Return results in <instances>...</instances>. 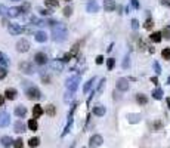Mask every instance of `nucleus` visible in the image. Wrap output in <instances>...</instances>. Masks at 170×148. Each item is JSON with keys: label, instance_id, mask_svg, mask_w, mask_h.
I'll use <instances>...</instances> for the list:
<instances>
[{"label": "nucleus", "instance_id": "14", "mask_svg": "<svg viewBox=\"0 0 170 148\" xmlns=\"http://www.w3.org/2000/svg\"><path fill=\"white\" fill-rule=\"evenodd\" d=\"M43 113H45V110H43V107H42V105H39V104H37V105H34L33 107V119H39Z\"/></svg>", "mask_w": 170, "mask_h": 148}, {"label": "nucleus", "instance_id": "35", "mask_svg": "<svg viewBox=\"0 0 170 148\" xmlns=\"http://www.w3.org/2000/svg\"><path fill=\"white\" fill-rule=\"evenodd\" d=\"M144 27H145L147 30H151V28L154 27V22H152V19H149V18H148L147 21H145V24H144Z\"/></svg>", "mask_w": 170, "mask_h": 148}, {"label": "nucleus", "instance_id": "15", "mask_svg": "<svg viewBox=\"0 0 170 148\" xmlns=\"http://www.w3.org/2000/svg\"><path fill=\"white\" fill-rule=\"evenodd\" d=\"M105 113H107V108H105L104 105H96V107H93V114H95V115L102 117Z\"/></svg>", "mask_w": 170, "mask_h": 148}, {"label": "nucleus", "instance_id": "11", "mask_svg": "<svg viewBox=\"0 0 170 148\" xmlns=\"http://www.w3.org/2000/svg\"><path fill=\"white\" fill-rule=\"evenodd\" d=\"M117 89L121 92H126L127 89H129V80L127 79H118V81H117Z\"/></svg>", "mask_w": 170, "mask_h": 148}, {"label": "nucleus", "instance_id": "41", "mask_svg": "<svg viewBox=\"0 0 170 148\" xmlns=\"http://www.w3.org/2000/svg\"><path fill=\"white\" fill-rule=\"evenodd\" d=\"M71 13H73V9H71L70 6H67V8L64 9V15H65V16H70Z\"/></svg>", "mask_w": 170, "mask_h": 148}, {"label": "nucleus", "instance_id": "47", "mask_svg": "<svg viewBox=\"0 0 170 148\" xmlns=\"http://www.w3.org/2000/svg\"><path fill=\"white\" fill-rule=\"evenodd\" d=\"M152 127H154V130H157V129H160V127H161V123H160V122H155Z\"/></svg>", "mask_w": 170, "mask_h": 148}, {"label": "nucleus", "instance_id": "31", "mask_svg": "<svg viewBox=\"0 0 170 148\" xmlns=\"http://www.w3.org/2000/svg\"><path fill=\"white\" fill-rule=\"evenodd\" d=\"M161 57L164 59H167V61H170V47H166V49L161 50Z\"/></svg>", "mask_w": 170, "mask_h": 148}, {"label": "nucleus", "instance_id": "3", "mask_svg": "<svg viewBox=\"0 0 170 148\" xmlns=\"http://www.w3.org/2000/svg\"><path fill=\"white\" fill-rule=\"evenodd\" d=\"M80 83V76H73V77H68L65 81V86H67V91H73L76 92L77 86Z\"/></svg>", "mask_w": 170, "mask_h": 148}, {"label": "nucleus", "instance_id": "40", "mask_svg": "<svg viewBox=\"0 0 170 148\" xmlns=\"http://www.w3.org/2000/svg\"><path fill=\"white\" fill-rule=\"evenodd\" d=\"M132 28L133 30H138L139 28V21L138 19H132Z\"/></svg>", "mask_w": 170, "mask_h": 148}, {"label": "nucleus", "instance_id": "21", "mask_svg": "<svg viewBox=\"0 0 170 148\" xmlns=\"http://www.w3.org/2000/svg\"><path fill=\"white\" fill-rule=\"evenodd\" d=\"M127 120H129V123H132V125L139 123V122H141V114H129V115H127Z\"/></svg>", "mask_w": 170, "mask_h": 148}, {"label": "nucleus", "instance_id": "43", "mask_svg": "<svg viewBox=\"0 0 170 148\" xmlns=\"http://www.w3.org/2000/svg\"><path fill=\"white\" fill-rule=\"evenodd\" d=\"M104 86H105V79H102V80H101V84H99V88H98V92H102Z\"/></svg>", "mask_w": 170, "mask_h": 148}, {"label": "nucleus", "instance_id": "18", "mask_svg": "<svg viewBox=\"0 0 170 148\" xmlns=\"http://www.w3.org/2000/svg\"><path fill=\"white\" fill-rule=\"evenodd\" d=\"M25 114H27V108H25L24 105H18V107L15 108V115H16V117L22 119Z\"/></svg>", "mask_w": 170, "mask_h": 148}, {"label": "nucleus", "instance_id": "55", "mask_svg": "<svg viewBox=\"0 0 170 148\" xmlns=\"http://www.w3.org/2000/svg\"><path fill=\"white\" fill-rule=\"evenodd\" d=\"M71 148H73V147H71Z\"/></svg>", "mask_w": 170, "mask_h": 148}, {"label": "nucleus", "instance_id": "45", "mask_svg": "<svg viewBox=\"0 0 170 148\" xmlns=\"http://www.w3.org/2000/svg\"><path fill=\"white\" fill-rule=\"evenodd\" d=\"M132 6H133L135 9H139V2H138V0H132Z\"/></svg>", "mask_w": 170, "mask_h": 148}, {"label": "nucleus", "instance_id": "44", "mask_svg": "<svg viewBox=\"0 0 170 148\" xmlns=\"http://www.w3.org/2000/svg\"><path fill=\"white\" fill-rule=\"evenodd\" d=\"M39 12H40V13H42V15H50V12L47 11V9H42V8H40V9H39Z\"/></svg>", "mask_w": 170, "mask_h": 148}, {"label": "nucleus", "instance_id": "4", "mask_svg": "<svg viewBox=\"0 0 170 148\" xmlns=\"http://www.w3.org/2000/svg\"><path fill=\"white\" fill-rule=\"evenodd\" d=\"M104 142V138L101 135H92L89 139V147L90 148H99Z\"/></svg>", "mask_w": 170, "mask_h": 148}, {"label": "nucleus", "instance_id": "26", "mask_svg": "<svg viewBox=\"0 0 170 148\" xmlns=\"http://www.w3.org/2000/svg\"><path fill=\"white\" fill-rule=\"evenodd\" d=\"M136 101L141 104V105H145V104L148 102V98L144 93H138V95H136Z\"/></svg>", "mask_w": 170, "mask_h": 148}, {"label": "nucleus", "instance_id": "42", "mask_svg": "<svg viewBox=\"0 0 170 148\" xmlns=\"http://www.w3.org/2000/svg\"><path fill=\"white\" fill-rule=\"evenodd\" d=\"M154 70H155V73H157V74H161V68H160L158 62H154Z\"/></svg>", "mask_w": 170, "mask_h": 148}, {"label": "nucleus", "instance_id": "28", "mask_svg": "<svg viewBox=\"0 0 170 148\" xmlns=\"http://www.w3.org/2000/svg\"><path fill=\"white\" fill-rule=\"evenodd\" d=\"M161 34H163V37H164L166 40H170V25H166V27L163 28Z\"/></svg>", "mask_w": 170, "mask_h": 148}, {"label": "nucleus", "instance_id": "24", "mask_svg": "<svg viewBox=\"0 0 170 148\" xmlns=\"http://www.w3.org/2000/svg\"><path fill=\"white\" fill-rule=\"evenodd\" d=\"M45 113L47 114V115H55V114H56V108H55V105L49 104V105L45 108Z\"/></svg>", "mask_w": 170, "mask_h": 148}, {"label": "nucleus", "instance_id": "38", "mask_svg": "<svg viewBox=\"0 0 170 148\" xmlns=\"http://www.w3.org/2000/svg\"><path fill=\"white\" fill-rule=\"evenodd\" d=\"M6 74H8L6 68H5V67H0V80L5 79V77H6Z\"/></svg>", "mask_w": 170, "mask_h": 148}, {"label": "nucleus", "instance_id": "1", "mask_svg": "<svg viewBox=\"0 0 170 148\" xmlns=\"http://www.w3.org/2000/svg\"><path fill=\"white\" fill-rule=\"evenodd\" d=\"M67 39V27L65 24L53 22L52 24V40L53 42H64Z\"/></svg>", "mask_w": 170, "mask_h": 148}, {"label": "nucleus", "instance_id": "49", "mask_svg": "<svg viewBox=\"0 0 170 148\" xmlns=\"http://www.w3.org/2000/svg\"><path fill=\"white\" fill-rule=\"evenodd\" d=\"M151 81H152L154 84H158V79H157V77H152V79H151Z\"/></svg>", "mask_w": 170, "mask_h": 148}, {"label": "nucleus", "instance_id": "34", "mask_svg": "<svg viewBox=\"0 0 170 148\" xmlns=\"http://www.w3.org/2000/svg\"><path fill=\"white\" fill-rule=\"evenodd\" d=\"M13 147L15 148H22L24 147V141L19 138V139H16V141H13Z\"/></svg>", "mask_w": 170, "mask_h": 148}, {"label": "nucleus", "instance_id": "13", "mask_svg": "<svg viewBox=\"0 0 170 148\" xmlns=\"http://www.w3.org/2000/svg\"><path fill=\"white\" fill-rule=\"evenodd\" d=\"M104 9L107 12L115 11V2L114 0H104Z\"/></svg>", "mask_w": 170, "mask_h": 148}, {"label": "nucleus", "instance_id": "10", "mask_svg": "<svg viewBox=\"0 0 170 148\" xmlns=\"http://www.w3.org/2000/svg\"><path fill=\"white\" fill-rule=\"evenodd\" d=\"M34 61H36L39 65H45L46 62H47V55L43 53V52H37V53L34 55Z\"/></svg>", "mask_w": 170, "mask_h": 148}, {"label": "nucleus", "instance_id": "54", "mask_svg": "<svg viewBox=\"0 0 170 148\" xmlns=\"http://www.w3.org/2000/svg\"><path fill=\"white\" fill-rule=\"evenodd\" d=\"M65 2H71V0H65Z\"/></svg>", "mask_w": 170, "mask_h": 148}, {"label": "nucleus", "instance_id": "20", "mask_svg": "<svg viewBox=\"0 0 170 148\" xmlns=\"http://www.w3.org/2000/svg\"><path fill=\"white\" fill-rule=\"evenodd\" d=\"M149 39H151V42H154V43H160L161 39H163V34H161L160 31H154L152 34L149 36Z\"/></svg>", "mask_w": 170, "mask_h": 148}, {"label": "nucleus", "instance_id": "12", "mask_svg": "<svg viewBox=\"0 0 170 148\" xmlns=\"http://www.w3.org/2000/svg\"><path fill=\"white\" fill-rule=\"evenodd\" d=\"M22 12H24L22 8H9V9H8V15H9L11 18H16V16H19Z\"/></svg>", "mask_w": 170, "mask_h": 148}, {"label": "nucleus", "instance_id": "32", "mask_svg": "<svg viewBox=\"0 0 170 148\" xmlns=\"http://www.w3.org/2000/svg\"><path fill=\"white\" fill-rule=\"evenodd\" d=\"M0 64H3V65H8L9 64V58L6 57L3 52H0Z\"/></svg>", "mask_w": 170, "mask_h": 148}, {"label": "nucleus", "instance_id": "36", "mask_svg": "<svg viewBox=\"0 0 170 148\" xmlns=\"http://www.w3.org/2000/svg\"><path fill=\"white\" fill-rule=\"evenodd\" d=\"M46 5L52 8H58V0H46Z\"/></svg>", "mask_w": 170, "mask_h": 148}, {"label": "nucleus", "instance_id": "2", "mask_svg": "<svg viewBox=\"0 0 170 148\" xmlns=\"http://www.w3.org/2000/svg\"><path fill=\"white\" fill-rule=\"evenodd\" d=\"M25 95H27V98L31 99V101H39V99H42V93H40V91H39L36 86L28 88V89L25 91Z\"/></svg>", "mask_w": 170, "mask_h": 148}, {"label": "nucleus", "instance_id": "25", "mask_svg": "<svg viewBox=\"0 0 170 148\" xmlns=\"http://www.w3.org/2000/svg\"><path fill=\"white\" fill-rule=\"evenodd\" d=\"M50 65H52V68L56 70V71H62V68H64V62L62 61H53Z\"/></svg>", "mask_w": 170, "mask_h": 148}, {"label": "nucleus", "instance_id": "23", "mask_svg": "<svg viewBox=\"0 0 170 148\" xmlns=\"http://www.w3.org/2000/svg\"><path fill=\"white\" fill-rule=\"evenodd\" d=\"M25 127H27V126L19 120V122L15 123V132H16V133H22V132H25Z\"/></svg>", "mask_w": 170, "mask_h": 148}, {"label": "nucleus", "instance_id": "29", "mask_svg": "<svg viewBox=\"0 0 170 148\" xmlns=\"http://www.w3.org/2000/svg\"><path fill=\"white\" fill-rule=\"evenodd\" d=\"M28 127H30V130H37V127H39V125H37V120L36 119H31L30 122H28Z\"/></svg>", "mask_w": 170, "mask_h": 148}, {"label": "nucleus", "instance_id": "6", "mask_svg": "<svg viewBox=\"0 0 170 148\" xmlns=\"http://www.w3.org/2000/svg\"><path fill=\"white\" fill-rule=\"evenodd\" d=\"M28 49H30V42L27 40V39H21L18 43H16V50L18 52H28Z\"/></svg>", "mask_w": 170, "mask_h": 148}, {"label": "nucleus", "instance_id": "52", "mask_svg": "<svg viewBox=\"0 0 170 148\" xmlns=\"http://www.w3.org/2000/svg\"><path fill=\"white\" fill-rule=\"evenodd\" d=\"M166 102H167V105H169V110H170V96L167 98V99H166Z\"/></svg>", "mask_w": 170, "mask_h": 148}, {"label": "nucleus", "instance_id": "33", "mask_svg": "<svg viewBox=\"0 0 170 148\" xmlns=\"http://www.w3.org/2000/svg\"><path fill=\"white\" fill-rule=\"evenodd\" d=\"M73 95H74V92L73 91H67L65 96H64V101H65V102H70V101L73 99Z\"/></svg>", "mask_w": 170, "mask_h": 148}, {"label": "nucleus", "instance_id": "48", "mask_svg": "<svg viewBox=\"0 0 170 148\" xmlns=\"http://www.w3.org/2000/svg\"><path fill=\"white\" fill-rule=\"evenodd\" d=\"M161 2V5H164V6H169L170 8V0H160Z\"/></svg>", "mask_w": 170, "mask_h": 148}, {"label": "nucleus", "instance_id": "19", "mask_svg": "<svg viewBox=\"0 0 170 148\" xmlns=\"http://www.w3.org/2000/svg\"><path fill=\"white\" fill-rule=\"evenodd\" d=\"M0 142H2V147L3 148H9L11 145H13V141H12L11 136H3L0 139Z\"/></svg>", "mask_w": 170, "mask_h": 148}, {"label": "nucleus", "instance_id": "16", "mask_svg": "<svg viewBox=\"0 0 170 148\" xmlns=\"http://www.w3.org/2000/svg\"><path fill=\"white\" fill-rule=\"evenodd\" d=\"M34 39H36L39 43H45L46 40H47V34H46L45 31H37L36 36H34Z\"/></svg>", "mask_w": 170, "mask_h": 148}, {"label": "nucleus", "instance_id": "8", "mask_svg": "<svg viewBox=\"0 0 170 148\" xmlns=\"http://www.w3.org/2000/svg\"><path fill=\"white\" fill-rule=\"evenodd\" d=\"M86 11L90 12V13H96V12L99 11V5H98V2H96V0H89L87 5H86Z\"/></svg>", "mask_w": 170, "mask_h": 148}, {"label": "nucleus", "instance_id": "5", "mask_svg": "<svg viewBox=\"0 0 170 148\" xmlns=\"http://www.w3.org/2000/svg\"><path fill=\"white\" fill-rule=\"evenodd\" d=\"M19 70L22 71L24 74H33L34 71V67H33V64L31 62H28V61H24V62H21L19 64Z\"/></svg>", "mask_w": 170, "mask_h": 148}, {"label": "nucleus", "instance_id": "50", "mask_svg": "<svg viewBox=\"0 0 170 148\" xmlns=\"http://www.w3.org/2000/svg\"><path fill=\"white\" fill-rule=\"evenodd\" d=\"M5 12H8V11H6V9H5V8H3V6L0 5V15H3Z\"/></svg>", "mask_w": 170, "mask_h": 148}, {"label": "nucleus", "instance_id": "7", "mask_svg": "<svg viewBox=\"0 0 170 148\" xmlns=\"http://www.w3.org/2000/svg\"><path fill=\"white\" fill-rule=\"evenodd\" d=\"M11 123V115L6 111H0V127H6Z\"/></svg>", "mask_w": 170, "mask_h": 148}, {"label": "nucleus", "instance_id": "46", "mask_svg": "<svg viewBox=\"0 0 170 148\" xmlns=\"http://www.w3.org/2000/svg\"><path fill=\"white\" fill-rule=\"evenodd\" d=\"M104 62V57L99 55V57H96V64H102Z\"/></svg>", "mask_w": 170, "mask_h": 148}, {"label": "nucleus", "instance_id": "53", "mask_svg": "<svg viewBox=\"0 0 170 148\" xmlns=\"http://www.w3.org/2000/svg\"><path fill=\"white\" fill-rule=\"evenodd\" d=\"M12 2H21V0H12Z\"/></svg>", "mask_w": 170, "mask_h": 148}, {"label": "nucleus", "instance_id": "22", "mask_svg": "<svg viewBox=\"0 0 170 148\" xmlns=\"http://www.w3.org/2000/svg\"><path fill=\"white\" fill-rule=\"evenodd\" d=\"M95 80H96L95 77H92L90 80H87V81H86V84H84V88H83V92H84V93H89V92H90V89L93 88Z\"/></svg>", "mask_w": 170, "mask_h": 148}, {"label": "nucleus", "instance_id": "30", "mask_svg": "<svg viewBox=\"0 0 170 148\" xmlns=\"http://www.w3.org/2000/svg\"><path fill=\"white\" fill-rule=\"evenodd\" d=\"M39 144H40V139H39V138H30V139H28V145H30L31 148L37 147Z\"/></svg>", "mask_w": 170, "mask_h": 148}, {"label": "nucleus", "instance_id": "51", "mask_svg": "<svg viewBox=\"0 0 170 148\" xmlns=\"http://www.w3.org/2000/svg\"><path fill=\"white\" fill-rule=\"evenodd\" d=\"M3 102H5V96H3V95H0V107L3 105Z\"/></svg>", "mask_w": 170, "mask_h": 148}, {"label": "nucleus", "instance_id": "37", "mask_svg": "<svg viewBox=\"0 0 170 148\" xmlns=\"http://www.w3.org/2000/svg\"><path fill=\"white\" fill-rule=\"evenodd\" d=\"M130 58H129V55H126L124 57V61H123V68H129V65H130V61H129Z\"/></svg>", "mask_w": 170, "mask_h": 148}, {"label": "nucleus", "instance_id": "27", "mask_svg": "<svg viewBox=\"0 0 170 148\" xmlns=\"http://www.w3.org/2000/svg\"><path fill=\"white\" fill-rule=\"evenodd\" d=\"M152 98H154V99H157V101L163 99V91H161L160 88H157L155 91H152Z\"/></svg>", "mask_w": 170, "mask_h": 148}, {"label": "nucleus", "instance_id": "17", "mask_svg": "<svg viewBox=\"0 0 170 148\" xmlns=\"http://www.w3.org/2000/svg\"><path fill=\"white\" fill-rule=\"evenodd\" d=\"M5 96H6L9 101H13V99L16 98V91H15L13 88H8L6 92H5Z\"/></svg>", "mask_w": 170, "mask_h": 148}, {"label": "nucleus", "instance_id": "9", "mask_svg": "<svg viewBox=\"0 0 170 148\" xmlns=\"http://www.w3.org/2000/svg\"><path fill=\"white\" fill-rule=\"evenodd\" d=\"M8 30H9V33H11L12 36H18L24 31L22 27H21V25H16V24H9V25H8Z\"/></svg>", "mask_w": 170, "mask_h": 148}, {"label": "nucleus", "instance_id": "39", "mask_svg": "<svg viewBox=\"0 0 170 148\" xmlns=\"http://www.w3.org/2000/svg\"><path fill=\"white\" fill-rule=\"evenodd\" d=\"M114 58H110L108 61H107V67H108V70H113V67H114Z\"/></svg>", "mask_w": 170, "mask_h": 148}]
</instances>
